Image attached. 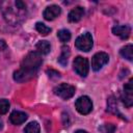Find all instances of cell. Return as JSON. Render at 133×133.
<instances>
[{
  "instance_id": "cell-1",
  "label": "cell",
  "mask_w": 133,
  "mask_h": 133,
  "mask_svg": "<svg viewBox=\"0 0 133 133\" xmlns=\"http://www.w3.org/2000/svg\"><path fill=\"white\" fill-rule=\"evenodd\" d=\"M42 62L43 59L39 53H37L36 51L30 52L23 59L21 68L14 73V79L18 82H25L30 80L38 71Z\"/></svg>"
},
{
  "instance_id": "cell-2",
  "label": "cell",
  "mask_w": 133,
  "mask_h": 133,
  "mask_svg": "<svg viewBox=\"0 0 133 133\" xmlns=\"http://www.w3.org/2000/svg\"><path fill=\"white\" fill-rule=\"evenodd\" d=\"M0 5L1 11L7 23L18 25L26 19V4L23 1H4L1 2Z\"/></svg>"
},
{
  "instance_id": "cell-3",
  "label": "cell",
  "mask_w": 133,
  "mask_h": 133,
  "mask_svg": "<svg viewBox=\"0 0 133 133\" xmlns=\"http://www.w3.org/2000/svg\"><path fill=\"white\" fill-rule=\"evenodd\" d=\"M75 46L81 50V51H84V52H87L91 49L92 47V37H91V34L86 32V33H83L81 34L80 36H78L75 41Z\"/></svg>"
},
{
  "instance_id": "cell-4",
  "label": "cell",
  "mask_w": 133,
  "mask_h": 133,
  "mask_svg": "<svg viewBox=\"0 0 133 133\" xmlns=\"http://www.w3.org/2000/svg\"><path fill=\"white\" fill-rule=\"evenodd\" d=\"M76 109L81 114H88L92 110V102L87 96H82L77 99L75 103Z\"/></svg>"
},
{
  "instance_id": "cell-5",
  "label": "cell",
  "mask_w": 133,
  "mask_h": 133,
  "mask_svg": "<svg viewBox=\"0 0 133 133\" xmlns=\"http://www.w3.org/2000/svg\"><path fill=\"white\" fill-rule=\"evenodd\" d=\"M73 65H74L75 72H76L78 75H80V76H82V77H85V76L88 74L89 65H88V60H87L85 57L77 56V57L74 59Z\"/></svg>"
},
{
  "instance_id": "cell-6",
  "label": "cell",
  "mask_w": 133,
  "mask_h": 133,
  "mask_svg": "<svg viewBox=\"0 0 133 133\" xmlns=\"http://www.w3.org/2000/svg\"><path fill=\"white\" fill-rule=\"evenodd\" d=\"M54 94L63 100H68L75 95V87L66 83H61L54 88Z\"/></svg>"
},
{
  "instance_id": "cell-7",
  "label": "cell",
  "mask_w": 133,
  "mask_h": 133,
  "mask_svg": "<svg viewBox=\"0 0 133 133\" xmlns=\"http://www.w3.org/2000/svg\"><path fill=\"white\" fill-rule=\"evenodd\" d=\"M109 60V56L105 52H98L91 58V69L94 71H99L102 69Z\"/></svg>"
},
{
  "instance_id": "cell-8",
  "label": "cell",
  "mask_w": 133,
  "mask_h": 133,
  "mask_svg": "<svg viewBox=\"0 0 133 133\" xmlns=\"http://www.w3.org/2000/svg\"><path fill=\"white\" fill-rule=\"evenodd\" d=\"M132 82H133V80L131 79L127 84H125L123 96H122L123 103L128 108L131 107L132 104H133V87H132Z\"/></svg>"
},
{
  "instance_id": "cell-9",
  "label": "cell",
  "mask_w": 133,
  "mask_h": 133,
  "mask_svg": "<svg viewBox=\"0 0 133 133\" xmlns=\"http://www.w3.org/2000/svg\"><path fill=\"white\" fill-rule=\"evenodd\" d=\"M61 12V8L58 6V5H50L48 7H46V9L44 10V18L47 20V21H52L54 19H56Z\"/></svg>"
},
{
  "instance_id": "cell-10",
  "label": "cell",
  "mask_w": 133,
  "mask_h": 133,
  "mask_svg": "<svg viewBox=\"0 0 133 133\" xmlns=\"http://www.w3.org/2000/svg\"><path fill=\"white\" fill-rule=\"evenodd\" d=\"M113 34L119 36L122 39H127L131 33V28L128 25H117L112 28Z\"/></svg>"
},
{
  "instance_id": "cell-11",
  "label": "cell",
  "mask_w": 133,
  "mask_h": 133,
  "mask_svg": "<svg viewBox=\"0 0 133 133\" xmlns=\"http://www.w3.org/2000/svg\"><path fill=\"white\" fill-rule=\"evenodd\" d=\"M27 119V114L22 111H12L9 115V121L14 125H21Z\"/></svg>"
},
{
  "instance_id": "cell-12",
  "label": "cell",
  "mask_w": 133,
  "mask_h": 133,
  "mask_svg": "<svg viewBox=\"0 0 133 133\" xmlns=\"http://www.w3.org/2000/svg\"><path fill=\"white\" fill-rule=\"evenodd\" d=\"M83 15H84V8L81 7V6H77V7L73 8V9L69 12L68 19H69L70 22L75 23V22L80 21L81 18L83 17Z\"/></svg>"
},
{
  "instance_id": "cell-13",
  "label": "cell",
  "mask_w": 133,
  "mask_h": 133,
  "mask_svg": "<svg viewBox=\"0 0 133 133\" xmlns=\"http://www.w3.org/2000/svg\"><path fill=\"white\" fill-rule=\"evenodd\" d=\"M35 49H36V52L42 55V54H48L51 50V47L48 41H39L35 45Z\"/></svg>"
},
{
  "instance_id": "cell-14",
  "label": "cell",
  "mask_w": 133,
  "mask_h": 133,
  "mask_svg": "<svg viewBox=\"0 0 133 133\" xmlns=\"http://www.w3.org/2000/svg\"><path fill=\"white\" fill-rule=\"evenodd\" d=\"M70 54H71L70 48H69L68 46H63V47L61 48V54H60V56L58 57V62H59L61 65H66Z\"/></svg>"
},
{
  "instance_id": "cell-15",
  "label": "cell",
  "mask_w": 133,
  "mask_h": 133,
  "mask_svg": "<svg viewBox=\"0 0 133 133\" xmlns=\"http://www.w3.org/2000/svg\"><path fill=\"white\" fill-rule=\"evenodd\" d=\"M119 53H121V55H122L124 58H126V59H128V60L131 61V60L133 59V46H132L131 44H129V45L123 47V48L121 49Z\"/></svg>"
},
{
  "instance_id": "cell-16",
  "label": "cell",
  "mask_w": 133,
  "mask_h": 133,
  "mask_svg": "<svg viewBox=\"0 0 133 133\" xmlns=\"http://www.w3.org/2000/svg\"><path fill=\"white\" fill-rule=\"evenodd\" d=\"M35 29L42 35H47V34H49L51 32V28L48 27V26H46L44 23H41V22H37L35 24Z\"/></svg>"
},
{
  "instance_id": "cell-17",
  "label": "cell",
  "mask_w": 133,
  "mask_h": 133,
  "mask_svg": "<svg viewBox=\"0 0 133 133\" xmlns=\"http://www.w3.org/2000/svg\"><path fill=\"white\" fill-rule=\"evenodd\" d=\"M25 133H39V125L36 122L29 123L24 130Z\"/></svg>"
},
{
  "instance_id": "cell-18",
  "label": "cell",
  "mask_w": 133,
  "mask_h": 133,
  "mask_svg": "<svg viewBox=\"0 0 133 133\" xmlns=\"http://www.w3.org/2000/svg\"><path fill=\"white\" fill-rule=\"evenodd\" d=\"M57 36L60 39V42L65 43V42H69L71 39V32L66 29H61L57 32Z\"/></svg>"
},
{
  "instance_id": "cell-19",
  "label": "cell",
  "mask_w": 133,
  "mask_h": 133,
  "mask_svg": "<svg viewBox=\"0 0 133 133\" xmlns=\"http://www.w3.org/2000/svg\"><path fill=\"white\" fill-rule=\"evenodd\" d=\"M9 109V102L5 99L0 100V114H5Z\"/></svg>"
},
{
  "instance_id": "cell-20",
  "label": "cell",
  "mask_w": 133,
  "mask_h": 133,
  "mask_svg": "<svg viewBox=\"0 0 133 133\" xmlns=\"http://www.w3.org/2000/svg\"><path fill=\"white\" fill-rule=\"evenodd\" d=\"M107 110H109L110 112H113V113H118V111H117V106H116V103H115V101H114V99L113 98H110L109 100H108V108H107Z\"/></svg>"
},
{
  "instance_id": "cell-21",
  "label": "cell",
  "mask_w": 133,
  "mask_h": 133,
  "mask_svg": "<svg viewBox=\"0 0 133 133\" xmlns=\"http://www.w3.org/2000/svg\"><path fill=\"white\" fill-rule=\"evenodd\" d=\"M101 130H102L104 133H114V131H115V126L112 125V124H105V125L101 128Z\"/></svg>"
},
{
  "instance_id": "cell-22",
  "label": "cell",
  "mask_w": 133,
  "mask_h": 133,
  "mask_svg": "<svg viewBox=\"0 0 133 133\" xmlns=\"http://www.w3.org/2000/svg\"><path fill=\"white\" fill-rule=\"evenodd\" d=\"M47 74H48V76L50 77V78H53V79H57V78H59L60 77V74H59V72H57V71H55V70H47Z\"/></svg>"
},
{
  "instance_id": "cell-23",
  "label": "cell",
  "mask_w": 133,
  "mask_h": 133,
  "mask_svg": "<svg viewBox=\"0 0 133 133\" xmlns=\"http://www.w3.org/2000/svg\"><path fill=\"white\" fill-rule=\"evenodd\" d=\"M6 47H7V45H6L5 41H3V39H0V53H1L2 51H4V50L6 49Z\"/></svg>"
},
{
  "instance_id": "cell-24",
  "label": "cell",
  "mask_w": 133,
  "mask_h": 133,
  "mask_svg": "<svg viewBox=\"0 0 133 133\" xmlns=\"http://www.w3.org/2000/svg\"><path fill=\"white\" fill-rule=\"evenodd\" d=\"M75 133H87V132L84 131V130H78V131H76Z\"/></svg>"
}]
</instances>
